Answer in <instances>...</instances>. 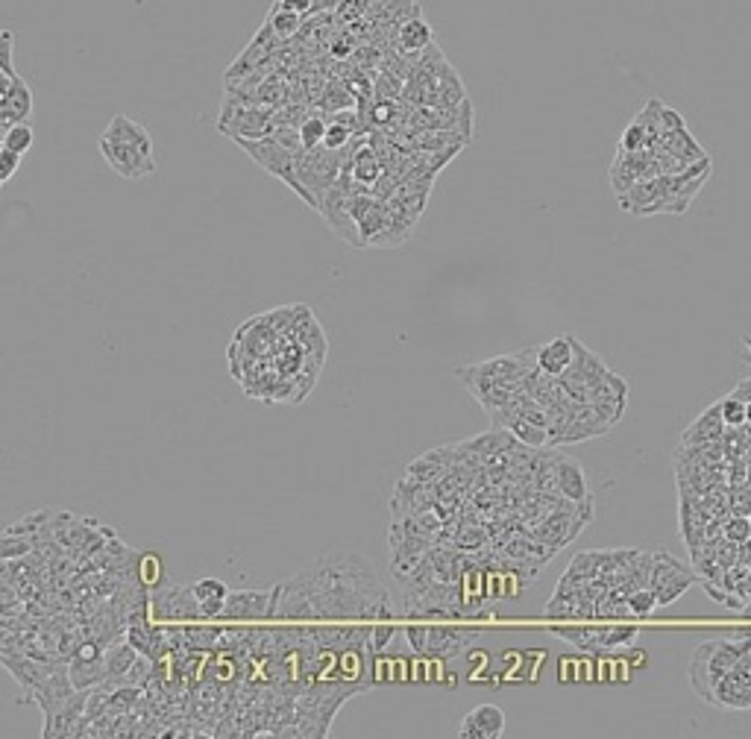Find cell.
<instances>
[{"label":"cell","instance_id":"obj_1","mask_svg":"<svg viewBox=\"0 0 751 739\" xmlns=\"http://www.w3.org/2000/svg\"><path fill=\"white\" fill-rule=\"evenodd\" d=\"M294 578L306 590L317 622H388L394 616L388 587L355 549L320 555Z\"/></svg>","mask_w":751,"mask_h":739},{"label":"cell","instance_id":"obj_2","mask_svg":"<svg viewBox=\"0 0 751 739\" xmlns=\"http://www.w3.org/2000/svg\"><path fill=\"white\" fill-rule=\"evenodd\" d=\"M749 654L734 637L728 640H710V643H702L696 652H693V660H690V669H687V678H690V687L693 693L702 698L705 704L713 707V696H716V687L725 681V675L740 663V657Z\"/></svg>","mask_w":751,"mask_h":739},{"label":"cell","instance_id":"obj_3","mask_svg":"<svg viewBox=\"0 0 751 739\" xmlns=\"http://www.w3.org/2000/svg\"><path fill=\"white\" fill-rule=\"evenodd\" d=\"M262 171H267L270 176L282 179L303 203H309L311 209L317 212L320 203L317 197L311 194V188L300 179V171H297V153H291L288 147H282L273 135H265V138H238L235 141Z\"/></svg>","mask_w":751,"mask_h":739},{"label":"cell","instance_id":"obj_4","mask_svg":"<svg viewBox=\"0 0 751 739\" xmlns=\"http://www.w3.org/2000/svg\"><path fill=\"white\" fill-rule=\"evenodd\" d=\"M273 118H276V109L250 103L241 94L232 97V91H229L226 100H223L221 115H218V130L223 135H229L232 141H238V138H265L276 127Z\"/></svg>","mask_w":751,"mask_h":739},{"label":"cell","instance_id":"obj_5","mask_svg":"<svg viewBox=\"0 0 751 739\" xmlns=\"http://www.w3.org/2000/svg\"><path fill=\"white\" fill-rule=\"evenodd\" d=\"M408 646L429 660H455L476 637L473 631L449 628V625H408L405 628Z\"/></svg>","mask_w":751,"mask_h":739},{"label":"cell","instance_id":"obj_6","mask_svg":"<svg viewBox=\"0 0 751 739\" xmlns=\"http://www.w3.org/2000/svg\"><path fill=\"white\" fill-rule=\"evenodd\" d=\"M552 634L564 637L587 654H608L628 646L637 637L634 625H552Z\"/></svg>","mask_w":751,"mask_h":739},{"label":"cell","instance_id":"obj_7","mask_svg":"<svg viewBox=\"0 0 751 739\" xmlns=\"http://www.w3.org/2000/svg\"><path fill=\"white\" fill-rule=\"evenodd\" d=\"M347 168L344 162V150H329V147H311V150H300L297 153V171H300V179L311 188V194L317 197L320 203V194H326L335 182L341 171Z\"/></svg>","mask_w":751,"mask_h":739},{"label":"cell","instance_id":"obj_8","mask_svg":"<svg viewBox=\"0 0 751 739\" xmlns=\"http://www.w3.org/2000/svg\"><path fill=\"white\" fill-rule=\"evenodd\" d=\"M150 613L156 622H206L200 599L194 596V587L179 584H159L150 590Z\"/></svg>","mask_w":751,"mask_h":739},{"label":"cell","instance_id":"obj_9","mask_svg":"<svg viewBox=\"0 0 751 739\" xmlns=\"http://www.w3.org/2000/svg\"><path fill=\"white\" fill-rule=\"evenodd\" d=\"M696 581V572L684 566L675 555L669 552H655V566H652V590L658 596V605H672L678 602Z\"/></svg>","mask_w":751,"mask_h":739},{"label":"cell","instance_id":"obj_10","mask_svg":"<svg viewBox=\"0 0 751 739\" xmlns=\"http://www.w3.org/2000/svg\"><path fill=\"white\" fill-rule=\"evenodd\" d=\"M103 159L109 162V168L124 179H144V176L156 174V156L138 150L127 141H118V138H109V135H100L97 141Z\"/></svg>","mask_w":751,"mask_h":739},{"label":"cell","instance_id":"obj_11","mask_svg":"<svg viewBox=\"0 0 751 739\" xmlns=\"http://www.w3.org/2000/svg\"><path fill=\"white\" fill-rule=\"evenodd\" d=\"M223 622H262L273 619V590H229L223 602Z\"/></svg>","mask_w":751,"mask_h":739},{"label":"cell","instance_id":"obj_12","mask_svg":"<svg viewBox=\"0 0 751 739\" xmlns=\"http://www.w3.org/2000/svg\"><path fill=\"white\" fill-rule=\"evenodd\" d=\"M713 707H719V710H751V652L743 654L740 663L716 687Z\"/></svg>","mask_w":751,"mask_h":739},{"label":"cell","instance_id":"obj_13","mask_svg":"<svg viewBox=\"0 0 751 739\" xmlns=\"http://www.w3.org/2000/svg\"><path fill=\"white\" fill-rule=\"evenodd\" d=\"M77 693L74 681H71V672H68V660H59V666L47 675L45 681L27 696V701H36L42 707L45 716H53L68 698Z\"/></svg>","mask_w":751,"mask_h":739},{"label":"cell","instance_id":"obj_14","mask_svg":"<svg viewBox=\"0 0 751 739\" xmlns=\"http://www.w3.org/2000/svg\"><path fill=\"white\" fill-rule=\"evenodd\" d=\"M33 118V91L24 83V77H12L6 86H0V124L3 130L24 124Z\"/></svg>","mask_w":751,"mask_h":739},{"label":"cell","instance_id":"obj_15","mask_svg":"<svg viewBox=\"0 0 751 739\" xmlns=\"http://www.w3.org/2000/svg\"><path fill=\"white\" fill-rule=\"evenodd\" d=\"M552 476H555V493H561L564 499H570V502L593 499L584 467L570 455H552Z\"/></svg>","mask_w":751,"mask_h":739},{"label":"cell","instance_id":"obj_16","mask_svg":"<svg viewBox=\"0 0 751 739\" xmlns=\"http://www.w3.org/2000/svg\"><path fill=\"white\" fill-rule=\"evenodd\" d=\"M590 405H593L611 426H617L619 420H622V414H625V408H628V382L611 370L608 379L590 391Z\"/></svg>","mask_w":751,"mask_h":739},{"label":"cell","instance_id":"obj_17","mask_svg":"<svg viewBox=\"0 0 751 739\" xmlns=\"http://www.w3.org/2000/svg\"><path fill=\"white\" fill-rule=\"evenodd\" d=\"M573 364L561 373L564 379H573V382H581L584 388H596V385H602L605 379H608V373H611V367L593 352V349H587L578 338L573 335Z\"/></svg>","mask_w":751,"mask_h":739},{"label":"cell","instance_id":"obj_18","mask_svg":"<svg viewBox=\"0 0 751 739\" xmlns=\"http://www.w3.org/2000/svg\"><path fill=\"white\" fill-rule=\"evenodd\" d=\"M505 731V713L496 704H479L476 710H470L458 728V739H496Z\"/></svg>","mask_w":751,"mask_h":739},{"label":"cell","instance_id":"obj_19","mask_svg":"<svg viewBox=\"0 0 751 739\" xmlns=\"http://www.w3.org/2000/svg\"><path fill=\"white\" fill-rule=\"evenodd\" d=\"M573 335H561L543 347H537V367L549 376H561L573 364Z\"/></svg>","mask_w":751,"mask_h":739},{"label":"cell","instance_id":"obj_20","mask_svg":"<svg viewBox=\"0 0 751 739\" xmlns=\"http://www.w3.org/2000/svg\"><path fill=\"white\" fill-rule=\"evenodd\" d=\"M658 147L669 150L672 156H678V159H681V162H687V165L707 159V153L702 150V144L693 138V132L687 130V124H684V127H678V130L663 132V138Z\"/></svg>","mask_w":751,"mask_h":739},{"label":"cell","instance_id":"obj_21","mask_svg":"<svg viewBox=\"0 0 751 739\" xmlns=\"http://www.w3.org/2000/svg\"><path fill=\"white\" fill-rule=\"evenodd\" d=\"M138 649H135L133 643L124 637V640H118V643H112L109 649H106V681L109 684H124V678L130 675V669H133V663L138 660Z\"/></svg>","mask_w":751,"mask_h":739},{"label":"cell","instance_id":"obj_22","mask_svg":"<svg viewBox=\"0 0 751 739\" xmlns=\"http://www.w3.org/2000/svg\"><path fill=\"white\" fill-rule=\"evenodd\" d=\"M194 587V596L200 599V608H203V619L212 622V619H221L223 602L229 596V587L223 584L221 578H200Z\"/></svg>","mask_w":751,"mask_h":739},{"label":"cell","instance_id":"obj_23","mask_svg":"<svg viewBox=\"0 0 751 739\" xmlns=\"http://www.w3.org/2000/svg\"><path fill=\"white\" fill-rule=\"evenodd\" d=\"M103 135L118 138V141H127V144H133V147H138V150H144V153L153 156V135L147 132V127H141L138 121L127 118V115H115V118L109 121V127H106Z\"/></svg>","mask_w":751,"mask_h":739},{"label":"cell","instance_id":"obj_24","mask_svg":"<svg viewBox=\"0 0 751 739\" xmlns=\"http://www.w3.org/2000/svg\"><path fill=\"white\" fill-rule=\"evenodd\" d=\"M722 426H725V420H722V408H719V402L713 405V408H707L705 414L687 429V435H684V446H707V443H716L719 437H722Z\"/></svg>","mask_w":751,"mask_h":739},{"label":"cell","instance_id":"obj_25","mask_svg":"<svg viewBox=\"0 0 751 739\" xmlns=\"http://www.w3.org/2000/svg\"><path fill=\"white\" fill-rule=\"evenodd\" d=\"M347 168L353 171V179L358 185H376L382 179V162H379L376 147H361L347 162Z\"/></svg>","mask_w":751,"mask_h":739},{"label":"cell","instance_id":"obj_26","mask_svg":"<svg viewBox=\"0 0 751 739\" xmlns=\"http://www.w3.org/2000/svg\"><path fill=\"white\" fill-rule=\"evenodd\" d=\"M221 628L203 625V622H185V649L209 654L221 646Z\"/></svg>","mask_w":751,"mask_h":739},{"label":"cell","instance_id":"obj_27","mask_svg":"<svg viewBox=\"0 0 751 739\" xmlns=\"http://www.w3.org/2000/svg\"><path fill=\"white\" fill-rule=\"evenodd\" d=\"M432 44V27L429 21L423 18H411L399 27V47L408 50V53H417V50H426Z\"/></svg>","mask_w":751,"mask_h":739},{"label":"cell","instance_id":"obj_28","mask_svg":"<svg viewBox=\"0 0 751 739\" xmlns=\"http://www.w3.org/2000/svg\"><path fill=\"white\" fill-rule=\"evenodd\" d=\"M36 552V543L33 537L27 534H18V531H3V543H0V558L3 561H15V558H27Z\"/></svg>","mask_w":751,"mask_h":739},{"label":"cell","instance_id":"obj_29","mask_svg":"<svg viewBox=\"0 0 751 739\" xmlns=\"http://www.w3.org/2000/svg\"><path fill=\"white\" fill-rule=\"evenodd\" d=\"M303 24V15L291 12V9H282V6H273L270 15H267V27L279 36V39H288L300 30Z\"/></svg>","mask_w":751,"mask_h":739},{"label":"cell","instance_id":"obj_30","mask_svg":"<svg viewBox=\"0 0 751 739\" xmlns=\"http://www.w3.org/2000/svg\"><path fill=\"white\" fill-rule=\"evenodd\" d=\"M33 141H36V132H33V124H30V121L3 130V147H9V150H15V153H21V156L30 153Z\"/></svg>","mask_w":751,"mask_h":739},{"label":"cell","instance_id":"obj_31","mask_svg":"<svg viewBox=\"0 0 751 739\" xmlns=\"http://www.w3.org/2000/svg\"><path fill=\"white\" fill-rule=\"evenodd\" d=\"M165 566H162V558L156 555V552H147V555H141L138 558V581L144 584V587H159V584H165V572H162Z\"/></svg>","mask_w":751,"mask_h":739},{"label":"cell","instance_id":"obj_32","mask_svg":"<svg viewBox=\"0 0 751 739\" xmlns=\"http://www.w3.org/2000/svg\"><path fill=\"white\" fill-rule=\"evenodd\" d=\"M619 150H625V153L649 150V132H646V127L640 124V118H634V121L625 127L622 138H619Z\"/></svg>","mask_w":751,"mask_h":739},{"label":"cell","instance_id":"obj_33","mask_svg":"<svg viewBox=\"0 0 751 739\" xmlns=\"http://www.w3.org/2000/svg\"><path fill=\"white\" fill-rule=\"evenodd\" d=\"M719 408H722V420H725V426H746L749 423V405L743 402V399H737V396H725L722 402H719Z\"/></svg>","mask_w":751,"mask_h":739},{"label":"cell","instance_id":"obj_34","mask_svg":"<svg viewBox=\"0 0 751 739\" xmlns=\"http://www.w3.org/2000/svg\"><path fill=\"white\" fill-rule=\"evenodd\" d=\"M628 605H631V616H652V610L661 608L658 605V596H655V590L652 587H643V590H634L631 596H628Z\"/></svg>","mask_w":751,"mask_h":739},{"label":"cell","instance_id":"obj_35","mask_svg":"<svg viewBox=\"0 0 751 739\" xmlns=\"http://www.w3.org/2000/svg\"><path fill=\"white\" fill-rule=\"evenodd\" d=\"M326 132H329V124L323 118H306V124L300 127V135H303V147L311 150V147H323L326 141Z\"/></svg>","mask_w":751,"mask_h":739},{"label":"cell","instance_id":"obj_36","mask_svg":"<svg viewBox=\"0 0 751 739\" xmlns=\"http://www.w3.org/2000/svg\"><path fill=\"white\" fill-rule=\"evenodd\" d=\"M323 109H329V112H347V109H353V94L344 91L341 86H329L326 94H323Z\"/></svg>","mask_w":751,"mask_h":739},{"label":"cell","instance_id":"obj_37","mask_svg":"<svg viewBox=\"0 0 751 739\" xmlns=\"http://www.w3.org/2000/svg\"><path fill=\"white\" fill-rule=\"evenodd\" d=\"M21 153H15V150H9V147H0V185H6L12 176L18 174V168H21Z\"/></svg>","mask_w":751,"mask_h":739},{"label":"cell","instance_id":"obj_38","mask_svg":"<svg viewBox=\"0 0 751 739\" xmlns=\"http://www.w3.org/2000/svg\"><path fill=\"white\" fill-rule=\"evenodd\" d=\"M397 631V625L388 619V622H376L373 625V634H370V652H382L385 646H388V640H391V634Z\"/></svg>","mask_w":751,"mask_h":739},{"label":"cell","instance_id":"obj_39","mask_svg":"<svg viewBox=\"0 0 751 739\" xmlns=\"http://www.w3.org/2000/svg\"><path fill=\"white\" fill-rule=\"evenodd\" d=\"M276 6L291 9V12H297V15H309L311 9H314V0H276Z\"/></svg>","mask_w":751,"mask_h":739},{"label":"cell","instance_id":"obj_40","mask_svg":"<svg viewBox=\"0 0 751 739\" xmlns=\"http://www.w3.org/2000/svg\"><path fill=\"white\" fill-rule=\"evenodd\" d=\"M391 112H394V106H391V103H379V106L373 109V121H376V124H388Z\"/></svg>","mask_w":751,"mask_h":739},{"label":"cell","instance_id":"obj_41","mask_svg":"<svg viewBox=\"0 0 751 739\" xmlns=\"http://www.w3.org/2000/svg\"><path fill=\"white\" fill-rule=\"evenodd\" d=\"M746 349H749V352H751V338H746Z\"/></svg>","mask_w":751,"mask_h":739},{"label":"cell","instance_id":"obj_42","mask_svg":"<svg viewBox=\"0 0 751 739\" xmlns=\"http://www.w3.org/2000/svg\"><path fill=\"white\" fill-rule=\"evenodd\" d=\"M749 423H751V402H749Z\"/></svg>","mask_w":751,"mask_h":739}]
</instances>
